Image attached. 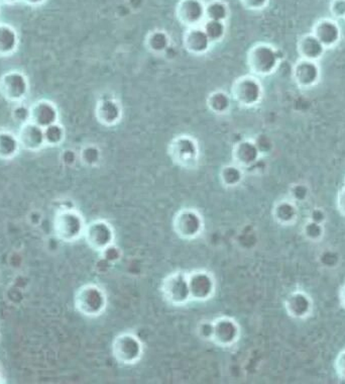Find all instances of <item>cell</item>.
<instances>
[{"instance_id": "obj_1", "label": "cell", "mask_w": 345, "mask_h": 384, "mask_svg": "<svg viewBox=\"0 0 345 384\" xmlns=\"http://www.w3.org/2000/svg\"><path fill=\"white\" fill-rule=\"evenodd\" d=\"M76 310L86 317H100L107 309L108 298L102 287L95 284L82 285L75 293Z\"/></svg>"}, {"instance_id": "obj_2", "label": "cell", "mask_w": 345, "mask_h": 384, "mask_svg": "<svg viewBox=\"0 0 345 384\" xmlns=\"http://www.w3.org/2000/svg\"><path fill=\"white\" fill-rule=\"evenodd\" d=\"M54 229L60 240L73 243L84 236L86 223L79 211L74 208L60 209L54 220Z\"/></svg>"}, {"instance_id": "obj_3", "label": "cell", "mask_w": 345, "mask_h": 384, "mask_svg": "<svg viewBox=\"0 0 345 384\" xmlns=\"http://www.w3.org/2000/svg\"><path fill=\"white\" fill-rule=\"evenodd\" d=\"M111 353L119 364L132 366L142 359L144 355V344L135 333H119L112 341Z\"/></svg>"}, {"instance_id": "obj_4", "label": "cell", "mask_w": 345, "mask_h": 384, "mask_svg": "<svg viewBox=\"0 0 345 384\" xmlns=\"http://www.w3.org/2000/svg\"><path fill=\"white\" fill-rule=\"evenodd\" d=\"M280 51L270 44L255 45L248 54V65L255 75L268 76L277 70L280 59Z\"/></svg>"}, {"instance_id": "obj_5", "label": "cell", "mask_w": 345, "mask_h": 384, "mask_svg": "<svg viewBox=\"0 0 345 384\" xmlns=\"http://www.w3.org/2000/svg\"><path fill=\"white\" fill-rule=\"evenodd\" d=\"M161 293L165 303L174 307H183L191 301L188 273L175 271L165 276L161 284Z\"/></svg>"}, {"instance_id": "obj_6", "label": "cell", "mask_w": 345, "mask_h": 384, "mask_svg": "<svg viewBox=\"0 0 345 384\" xmlns=\"http://www.w3.org/2000/svg\"><path fill=\"white\" fill-rule=\"evenodd\" d=\"M172 231L182 240L192 241L199 238L205 229L201 213L194 208H182L175 215Z\"/></svg>"}, {"instance_id": "obj_7", "label": "cell", "mask_w": 345, "mask_h": 384, "mask_svg": "<svg viewBox=\"0 0 345 384\" xmlns=\"http://www.w3.org/2000/svg\"><path fill=\"white\" fill-rule=\"evenodd\" d=\"M263 94V85L252 75L241 76L232 85V98L243 107H254L259 105Z\"/></svg>"}, {"instance_id": "obj_8", "label": "cell", "mask_w": 345, "mask_h": 384, "mask_svg": "<svg viewBox=\"0 0 345 384\" xmlns=\"http://www.w3.org/2000/svg\"><path fill=\"white\" fill-rule=\"evenodd\" d=\"M83 237L87 245L99 254L115 244L114 227L103 218H98L86 225Z\"/></svg>"}, {"instance_id": "obj_9", "label": "cell", "mask_w": 345, "mask_h": 384, "mask_svg": "<svg viewBox=\"0 0 345 384\" xmlns=\"http://www.w3.org/2000/svg\"><path fill=\"white\" fill-rule=\"evenodd\" d=\"M172 162L184 168H192L199 158L198 143L189 135H180L172 140L169 148Z\"/></svg>"}, {"instance_id": "obj_10", "label": "cell", "mask_w": 345, "mask_h": 384, "mask_svg": "<svg viewBox=\"0 0 345 384\" xmlns=\"http://www.w3.org/2000/svg\"><path fill=\"white\" fill-rule=\"evenodd\" d=\"M211 341L220 348H231L241 338V326L234 317L222 316L212 321Z\"/></svg>"}, {"instance_id": "obj_11", "label": "cell", "mask_w": 345, "mask_h": 384, "mask_svg": "<svg viewBox=\"0 0 345 384\" xmlns=\"http://www.w3.org/2000/svg\"><path fill=\"white\" fill-rule=\"evenodd\" d=\"M191 301L206 303L212 300L216 291V280L207 270H194L188 273Z\"/></svg>"}, {"instance_id": "obj_12", "label": "cell", "mask_w": 345, "mask_h": 384, "mask_svg": "<svg viewBox=\"0 0 345 384\" xmlns=\"http://www.w3.org/2000/svg\"><path fill=\"white\" fill-rule=\"evenodd\" d=\"M29 92L27 76L20 71H9L0 77V93L11 102H22Z\"/></svg>"}, {"instance_id": "obj_13", "label": "cell", "mask_w": 345, "mask_h": 384, "mask_svg": "<svg viewBox=\"0 0 345 384\" xmlns=\"http://www.w3.org/2000/svg\"><path fill=\"white\" fill-rule=\"evenodd\" d=\"M205 8L203 0H180L176 8L177 18L188 29L200 27L206 20Z\"/></svg>"}, {"instance_id": "obj_14", "label": "cell", "mask_w": 345, "mask_h": 384, "mask_svg": "<svg viewBox=\"0 0 345 384\" xmlns=\"http://www.w3.org/2000/svg\"><path fill=\"white\" fill-rule=\"evenodd\" d=\"M294 80L302 88H311L318 84L321 70L316 61L301 58L293 68Z\"/></svg>"}, {"instance_id": "obj_15", "label": "cell", "mask_w": 345, "mask_h": 384, "mask_svg": "<svg viewBox=\"0 0 345 384\" xmlns=\"http://www.w3.org/2000/svg\"><path fill=\"white\" fill-rule=\"evenodd\" d=\"M232 157H234V164L243 169L250 170L259 162L262 154L255 141L243 140L234 146Z\"/></svg>"}, {"instance_id": "obj_16", "label": "cell", "mask_w": 345, "mask_h": 384, "mask_svg": "<svg viewBox=\"0 0 345 384\" xmlns=\"http://www.w3.org/2000/svg\"><path fill=\"white\" fill-rule=\"evenodd\" d=\"M18 138L20 147L25 150L36 152L46 146L43 128L32 121L20 126Z\"/></svg>"}, {"instance_id": "obj_17", "label": "cell", "mask_w": 345, "mask_h": 384, "mask_svg": "<svg viewBox=\"0 0 345 384\" xmlns=\"http://www.w3.org/2000/svg\"><path fill=\"white\" fill-rule=\"evenodd\" d=\"M59 121V110L52 101L40 100L36 101L31 107V121L41 128L58 123Z\"/></svg>"}, {"instance_id": "obj_18", "label": "cell", "mask_w": 345, "mask_h": 384, "mask_svg": "<svg viewBox=\"0 0 345 384\" xmlns=\"http://www.w3.org/2000/svg\"><path fill=\"white\" fill-rule=\"evenodd\" d=\"M287 314L293 319H305L313 310V301L304 291H293L285 301Z\"/></svg>"}, {"instance_id": "obj_19", "label": "cell", "mask_w": 345, "mask_h": 384, "mask_svg": "<svg viewBox=\"0 0 345 384\" xmlns=\"http://www.w3.org/2000/svg\"><path fill=\"white\" fill-rule=\"evenodd\" d=\"M312 34L325 48H332L339 42L341 29L337 22L330 18H322L315 24Z\"/></svg>"}, {"instance_id": "obj_20", "label": "cell", "mask_w": 345, "mask_h": 384, "mask_svg": "<svg viewBox=\"0 0 345 384\" xmlns=\"http://www.w3.org/2000/svg\"><path fill=\"white\" fill-rule=\"evenodd\" d=\"M211 41L209 40L202 25L189 27L184 36V46L188 52L194 55H203L210 50Z\"/></svg>"}, {"instance_id": "obj_21", "label": "cell", "mask_w": 345, "mask_h": 384, "mask_svg": "<svg viewBox=\"0 0 345 384\" xmlns=\"http://www.w3.org/2000/svg\"><path fill=\"white\" fill-rule=\"evenodd\" d=\"M96 117L102 125L114 126L121 121L123 110L121 105L114 98H101L96 107Z\"/></svg>"}, {"instance_id": "obj_22", "label": "cell", "mask_w": 345, "mask_h": 384, "mask_svg": "<svg viewBox=\"0 0 345 384\" xmlns=\"http://www.w3.org/2000/svg\"><path fill=\"white\" fill-rule=\"evenodd\" d=\"M325 49L313 34H305L298 42V53L302 59L317 61L323 56Z\"/></svg>"}, {"instance_id": "obj_23", "label": "cell", "mask_w": 345, "mask_h": 384, "mask_svg": "<svg viewBox=\"0 0 345 384\" xmlns=\"http://www.w3.org/2000/svg\"><path fill=\"white\" fill-rule=\"evenodd\" d=\"M18 34L13 25L0 22V57H9L17 51L18 47Z\"/></svg>"}, {"instance_id": "obj_24", "label": "cell", "mask_w": 345, "mask_h": 384, "mask_svg": "<svg viewBox=\"0 0 345 384\" xmlns=\"http://www.w3.org/2000/svg\"><path fill=\"white\" fill-rule=\"evenodd\" d=\"M273 217L278 224L282 226H290L296 222L298 218V209L292 201H279L273 206Z\"/></svg>"}, {"instance_id": "obj_25", "label": "cell", "mask_w": 345, "mask_h": 384, "mask_svg": "<svg viewBox=\"0 0 345 384\" xmlns=\"http://www.w3.org/2000/svg\"><path fill=\"white\" fill-rule=\"evenodd\" d=\"M20 145L17 135L9 131H0V159L11 160L18 155Z\"/></svg>"}, {"instance_id": "obj_26", "label": "cell", "mask_w": 345, "mask_h": 384, "mask_svg": "<svg viewBox=\"0 0 345 384\" xmlns=\"http://www.w3.org/2000/svg\"><path fill=\"white\" fill-rule=\"evenodd\" d=\"M207 107L215 114H224L231 107V98L226 92L222 91H213L208 96Z\"/></svg>"}, {"instance_id": "obj_27", "label": "cell", "mask_w": 345, "mask_h": 384, "mask_svg": "<svg viewBox=\"0 0 345 384\" xmlns=\"http://www.w3.org/2000/svg\"><path fill=\"white\" fill-rule=\"evenodd\" d=\"M170 45H171V40H170L169 34L160 29L151 32L147 38V47L155 54L165 53L169 49Z\"/></svg>"}, {"instance_id": "obj_28", "label": "cell", "mask_w": 345, "mask_h": 384, "mask_svg": "<svg viewBox=\"0 0 345 384\" xmlns=\"http://www.w3.org/2000/svg\"><path fill=\"white\" fill-rule=\"evenodd\" d=\"M219 177L222 185L225 187H236L243 180V169L236 164L226 165L220 171Z\"/></svg>"}, {"instance_id": "obj_29", "label": "cell", "mask_w": 345, "mask_h": 384, "mask_svg": "<svg viewBox=\"0 0 345 384\" xmlns=\"http://www.w3.org/2000/svg\"><path fill=\"white\" fill-rule=\"evenodd\" d=\"M206 20L225 22L229 15V6L222 0H212L206 4Z\"/></svg>"}, {"instance_id": "obj_30", "label": "cell", "mask_w": 345, "mask_h": 384, "mask_svg": "<svg viewBox=\"0 0 345 384\" xmlns=\"http://www.w3.org/2000/svg\"><path fill=\"white\" fill-rule=\"evenodd\" d=\"M202 27L212 44L220 42L226 34L225 22L206 20L202 25Z\"/></svg>"}, {"instance_id": "obj_31", "label": "cell", "mask_w": 345, "mask_h": 384, "mask_svg": "<svg viewBox=\"0 0 345 384\" xmlns=\"http://www.w3.org/2000/svg\"><path fill=\"white\" fill-rule=\"evenodd\" d=\"M46 146L58 147L65 140V130L59 123L53 124L43 128Z\"/></svg>"}, {"instance_id": "obj_32", "label": "cell", "mask_w": 345, "mask_h": 384, "mask_svg": "<svg viewBox=\"0 0 345 384\" xmlns=\"http://www.w3.org/2000/svg\"><path fill=\"white\" fill-rule=\"evenodd\" d=\"M80 160L88 167L98 165L101 161V151L95 145H87L80 152Z\"/></svg>"}, {"instance_id": "obj_33", "label": "cell", "mask_w": 345, "mask_h": 384, "mask_svg": "<svg viewBox=\"0 0 345 384\" xmlns=\"http://www.w3.org/2000/svg\"><path fill=\"white\" fill-rule=\"evenodd\" d=\"M323 227L322 224L309 220L304 227V234L309 240L318 241L323 237Z\"/></svg>"}, {"instance_id": "obj_34", "label": "cell", "mask_w": 345, "mask_h": 384, "mask_svg": "<svg viewBox=\"0 0 345 384\" xmlns=\"http://www.w3.org/2000/svg\"><path fill=\"white\" fill-rule=\"evenodd\" d=\"M13 121L24 125L25 123L31 121V107H27L25 105H18L13 107Z\"/></svg>"}, {"instance_id": "obj_35", "label": "cell", "mask_w": 345, "mask_h": 384, "mask_svg": "<svg viewBox=\"0 0 345 384\" xmlns=\"http://www.w3.org/2000/svg\"><path fill=\"white\" fill-rule=\"evenodd\" d=\"M101 258L105 260L108 263H116L121 257V251L116 245L110 246L107 249L100 253Z\"/></svg>"}, {"instance_id": "obj_36", "label": "cell", "mask_w": 345, "mask_h": 384, "mask_svg": "<svg viewBox=\"0 0 345 384\" xmlns=\"http://www.w3.org/2000/svg\"><path fill=\"white\" fill-rule=\"evenodd\" d=\"M212 321H203L197 326V334L204 341H211L212 336Z\"/></svg>"}, {"instance_id": "obj_37", "label": "cell", "mask_w": 345, "mask_h": 384, "mask_svg": "<svg viewBox=\"0 0 345 384\" xmlns=\"http://www.w3.org/2000/svg\"><path fill=\"white\" fill-rule=\"evenodd\" d=\"M331 15L335 18H345V0H332L330 4Z\"/></svg>"}, {"instance_id": "obj_38", "label": "cell", "mask_w": 345, "mask_h": 384, "mask_svg": "<svg viewBox=\"0 0 345 384\" xmlns=\"http://www.w3.org/2000/svg\"><path fill=\"white\" fill-rule=\"evenodd\" d=\"M243 6L250 11H262L268 6L270 0H241Z\"/></svg>"}, {"instance_id": "obj_39", "label": "cell", "mask_w": 345, "mask_h": 384, "mask_svg": "<svg viewBox=\"0 0 345 384\" xmlns=\"http://www.w3.org/2000/svg\"><path fill=\"white\" fill-rule=\"evenodd\" d=\"M255 145H257V149L261 152L262 155L264 154L269 153L271 151V142L270 138L266 137V135H261L255 140Z\"/></svg>"}, {"instance_id": "obj_40", "label": "cell", "mask_w": 345, "mask_h": 384, "mask_svg": "<svg viewBox=\"0 0 345 384\" xmlns=\"http://www.w3.org/2000/svg\"><path fill=\"white\" fill-rule=\"evenodd\" d=\"M292 197H294V199L297 201H302L306 199V197H308V190L305 185L302 184H299V185L294 186L292 188Z\"/></svg>"}, {"instance_id": "obj_41", "label": "cell", "mask_w": 345, "mask_h": 384, "mask_svg": "<svg viewBox=\"0 0 345 384\" xmlns=\"http://www.w3.org/2000/svg\"><path fill=\"white\" fill-rule=\"evenodd\" d=\"M61 159L62 162L67 165V166H72V165L75 164L76 161H77V154H76L75 151L71 150V149H67V150L62 153Z\"/></svg>"}, {"instance_id": "obj_42", "label": "cell", "mask_w": 345, "mask_h": 384, "mask_svg": "<svg viewBox=\"0 0 345 384\" xmlns=\"http://www.w3.org/2000/svg\"><path fill=\"white\" fill-rule=\"evenodd\" d=\"M335 370H337L338 376L345 380V350L337 356V361H335Z\"/></svg>"}, {"instance_id": "obj_43", "label": "cell", "mask_w": 345, "mask_h": 384, "mask_svg": "<svg viewBox=\"0 0 345 384\" xmlns=\"http://www.w3.org/2000/svg\"><path fill=\"white\" fill-rule=\"evenodd\" d=\"M310 220L312 222L318 223V224H323L325 220V213L321 209H314L311 213V218Z\"/></svg>"}, {"instance_id": "obj_44", "label": "cell", "mask_w": 345, "mask_h": 384, "mask_svg": "<svg viewBox=\"0 0 345 384\" xmlns=\"http://www.w3.org/2000/svg\"><path fill=\"white\" fill-rule=\"evenodd\" d=\"M337 208L338 211L345 217V188L338 193Z\"/></svg>"}, {"instance_id": "obj_45", "label": "cell", "mask_w": 345, "mask_h": 384, "mask_svg": "<svg viewBox=\"0 0 345 384\" xmlns=\"http://www.w3.org/2000/svg\"><path fill=\"white\" fill-rule=\"evenodd\" d=\"M25 4L29 6H40L47 2V0H22Z\"/></svg>"}, {"instance_id": "obj_46", "label": "cell", "mask_w": 345, "mask_h": 384, "mask_svg": "<svg viewBox=\"0 0 345 384\" xmlns=\"http://www.w3.org/2000/svg\"><path fill=\"white\" fill-rule=\"evenodd\" d=\"M340 303H341L342 307L345 309V285L342 287L341 291H340Z\"/></svg>"}, {"instance_id": "obj_47", "label": "cell", "mask_w": 345, "mask_h": 384, "mask_svg": "<svg viewBox=\"0 0 345 384\" xmlns=\"http://www.w3.org/2000/svg\"><path fill=\"white\" fill-rule=\"evenodd\" d=\"M18 1H20V0H0V2H2V4H15Z\"/></svg>"}, {"instance_id": "obj_48", "label": "cell", "mask_w": 345, "mask_h": 384, "mask_svg": "<svg viewBox=\"0 0 345 384\" xmlns=\"http://www.w3.org/2000/svg\"><path fill=\"white\" fill-rule=\"evenodd\" d=\"M0 376H1V366H0Z\"/></svg>"}, {"instance_id": "obj_49", "label": "cell", "mask_w": 345, "mask_h": 384, "mask_svg": "<svg viewBox=\"0 0 345 384\" xmlns=\"http://www.w3.org/2000/svg\"></svg>"}]
</instances>
